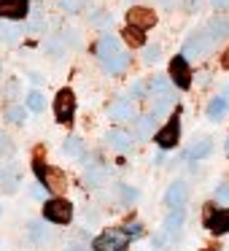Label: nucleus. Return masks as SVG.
<instances>
[{
    "label": "nucleus",
    "instance_id": "f257e3e1",
    "mask_svg": "<svg viewBox=\"0 0 229 251\" xmlns=\"http://www.w3.org/2000/svg\"><path fill=\"white\" fill-rule=\"evenodd\" d=\"M97 57H100V65H103L105 73H121L130 62L127 51L121 49L119 38H114L111 33H105L97 44Z\"/></svg>",
    "mask_w": 229,
    "mask_h": 251
},
{
    "label": "nucleus",
    "instance_id": "f03ea898",
    "mask_svg": "<svg viewBox=\"0 0 229 251\" xmlns=\"http://www.w3.org/2000/svg\"><path fill=\"white\" fill-rule=\"evenodd\" d=\"M44 219L54 224H68L73 219V205L62 197H51V200H44Z\"/></svg>",
    "mask_w": 229,
    "mask_h": 251
},
{
    "label": "nucleus",
    "instance_id": "7ed1b4c3",
    "mask_svg": "<svg viewBox=\"0 0 229 251\" xmlns=\"http://www.w3.org/2000/svg\"><path fill=\"white\" fill-rule=\"evenodd\" d=\"M54 116L60 125H70L73 116H76V95L70 89H60L54 100Z\"/></svg>",
    "mask_w": 229,
    "mask_h": 251
},
{
    "label": "nucleus",
    "instance_id": "20e7f679",
    "mask_svg": "<svg viewBox=\"0 0 229 251\" xmlns=\"http://www.w3.org/2000/svg\"><path fill=\"white\" fill-rule=\"evenodd\" d=\"M94 251H124L127 249V235L121 229H108L92 240Z\"/></svg>",
    "mask_w": 229,
    "mask_h": 251
},
{
    "label": "nucleus",
    "instance_id": "39448f33",
    "mask_svg": "<svg viewBox=\"0 0 229 251\" xmlns=\"http://www.w3.org/2000/svg\"><path fill=\"white\" fill-rule=\"evenodd\" d=\"M205 227L213 235H227L229 232V208L207 205L205 208Z\"/></svg>",
    "mask_w": 229,
    "mask_h": 251
},
{
    "label": "nucleus",
    "instance_id": "423d86ee",
    "mask_svg": "<svg viewBox=\"0 0 229 251\" xmlns=\"http://www.w3.org/2000/svg\"><path fill=\"white\" fill-rule=\"evenodd\" d=\"M33 168H35V176H38L41 186H46V189H65V186H68V178L60 173V170L46 168L44 162H38V159H35Z\"/></svg>",
    "mask_w": 229,
    "mask_h": 251
},
{
    "label": "nucleus",
    "instance_id": "0eeeda50",
    "mask_svg": "<svg viewBox=\"0 0 229 251\" xmlns=\"http://www.w3.org/2000/svg\"><path fill=\"white\" fill-rule=\"evenodd\" d=\"M30 17V0H0V19L19 22Z\"/></svg>",
    "mask_w": 229,
    "mask_h": 251
},
{
    "label": "nucleus",
    "instance_id": "6e6552de",
    "mask_svg": "<svg viewBox=\"0 0 229 251\" xmlns=\"http://www.w3.org/2000/svg\"><path fill=\"white\" fill-rule=\"evenodd\" d=\"M213 46V38L207 30H200V33H191L189 41H186L183 46V57H202L205 51H210Z\"/></svg>",
    "mask_w": 229,
    "mask_h": 251
},
{
    "label": "nucleus",
    "instance_id": "1a4fd4ad",
    "mask_svg": "<svg viewBox=\"0 0 229 251\" xmlns=\"http://www.w3.org/2000/svg\"><path fill=\"white\" fill-rule=\"evenodd\" d=\"M170 84H175L178 89H189L191 87V71L186 65V57L178 54L170 62Z\"/></svg>",
    "mask_w": 229,
    "mask_h": 251
},
{
    "label": "nucleus",
    "instance_id": "9d476101",
    "mask_svg": "<svg viewBox=\"0 0 229 251\" xmlns=\"http://www.w3.org/2000/svg\"><path fill=\"white\" fill-rule=\"evenodd\" d=\"M178 138H181V122H178V116H173V119H170L167 125L154 135V141L159 143V149L167 151V149H173L175 143H178Z\"/></svg>",
    "mask_w": 229,
    "mask_h": 251
},
{
    "label": "nucleus",
    "instance_id": "9b49d317",
    "mask_svg": "<svg viewBox=\"0 0 229 251\" xmlns=\"http://www.w3.org/2000/svg\"><path fill=\"white\" fill-rule=\"evenodd\" d=\"M127 22L130 27H137V30H148L157 25V14L148 11V8H140V6H132L130 14H127Z\"/></svg>",
    "mask_w": 229,
    "mask_h": 251
},
{
    "label": "nucleus",
    "instance_id": "f8f14e48",
    "mask_svg": "<svg viewBox=\"0 0 229 251\" xmlns=\"http://www.w3.org/2000/svg\"><path fill=\"white\" fill-rule=\"evenodd\" d=\"M183 219H186L183 208H173V211L167 213V219H164V235H162V238L164 240H175V238H178L181 229H183Z\"/></svg>",
    "mask_w": 229,
    "mask_h": 251
},
{
    "label": "nucleus",
    "instance_id": "ddd939ff",
    "mask_svg": "<svg viewBox=\"0 0 229 251\" xmlns=\"http://www.w3.org/2000/svg\"><path fill=\"white\" fill-rule=\"evenodd\" d=\"M164 200H167L170 208H183V202L189 200V186H186L183 181H173V184L167 186Z\"/></svg>",
    "mask_w": 229,
    "mask_h": 251
},
{
    "label": "nucleus",
    "instance_id": "4468645a",
    "mask_svg": "<svg viewBox=\"0 0 229 251\" xmlns=\"http://www.w3.org/2000/svg\"><path fill=\"white\" fill-rule=\"evenodd\" d=\"M105 143H108L111 149H116V151H130L132 149V135L124 130H108L105 132Z\"/></svg>",
    "mask_w": 229,
    "mask_h": 251
},
{
    "label": "nucleus",
    "instance_id": "2eb2a0df",
    "mask_svg": "<svg viewBox=\"0 0 229 251\" xmlns=\"http://www.w3.org/2000/svg\"><path fill=\"white\" fill-rule=\"evenodd\" d=\"M148 92H151V98H173V84L167 76H154L148 81Z\"/></svg>",
    "mask_w": 229,
    "mask_h": 251
},
{
    "label": "nucleus",
    "instance_id": "dca6fc26",
    "mask_svg": "<svg viewBox=\"0 0 229 251\" xmlns=\"http://www.w3.org/2000/svg\"><path fill=\"white\" fill-rule=\"evenodd\" d=\"M132 114H135V111H132V103H130L127 98H119V100H116V103L108 108V116H111L114 122H127V119H132Z\"/></svg>",
    "mask_w": 229,
    "mask_h": 251
},
{
    "label": "nucleus",
    "instance_id": "f3484780",
    "mask_svg": "<svg viewBox=\"0 0 229 251\" xmlns=\"http://www.w3.org/2000/svg\"><path fill=\"white\" fill-rule=\"evenodd\" d=\"M103 178H105V168L100 165V159H92V162H87V173H84V181H87V186H97Z\"/></svg>",
    "mask_w": 229,
    "mask_h": 251
},
{
    "label": "nucleus",
    "instance_id": "a211bd4d",
    "mask_svg": "<svg viewBox=\"0 0 229 251\" xmlns=\"http://www.w3.org/2000/svg\"><path fill=\"white\" fill-rule=\"evenodd\" d=\"M229 111V100L224 98V95H218V98L210 100V105H207V119L210 122H218L224 114Z\"/></svg>",
    "mask_w": 229,
    "mask_h": 251
},
{
    "label": "nucleus",
    "instance_id": "6ab92c4d",
    "mask_svg": "<svg viewBox=\"0 0 229 251\" xmlns=\"http://www.w3.org/2000/svg\"><path fill=\"white\" fill-rule=\"evenodd\" d=\"M207 33H210V38L216 41V38H224V35H229V19L227 17H216V19H210L207 22Z\"/></svg>",
    "mask_w": 229,
    "mask_h": 251
},
{
    "label": "nucleus",
    "instance_id": "aec40b11",
    "mask_svg": "<svg viewBox=\"0 0 229 251\" xmlns=\"http://www.w3.org/2000/svg\"><path fill=\"white\" fill-rule=\"evenodd\" d=\"M62 154H65V157H70V159H78V157H81V154H84L81 138H76V135L65 138V141H62Z\"/></svg>",
    "mask_w": 229,
    "mask_h": 251
},
{
    "label": "nucleus",
    "instance_id": "412c9836",
    "mask_svg": "<svg viewBox=\"0 0 229 251\" xmlns=\"http://www.w3.org/2000/svg\"><path fill=\"white\" fill-rule=\"evenodd\" d=\"M154 125H157V114H146V116H140V119L135 122V132H137V138H148L154 132Z\"/></svg>",
    "mask_w": 229,
    "mask_h": 251
},
{
    "label": "nucleus",
    "instance_id": "4be33fe9",
    "mask_svg": "<svg viewBox=\"0 0 229 251\" xmlns=\"http://www.w3.org/2000/svg\"><path fill=\"white\" fill-rule=\"evenodd\" d=\"M210 151H213V141H210V138H200V141H194V143H191V149H189V157H194V159H202V157H207Z\"/></svg>",
    "mask_w": 229,
    "mask_h": 251
},
{
    "label": "nucleus",
    "instance_id": "5701e85b",
    "mask_svg": "<svg viewBox=\"0 0 229 251\" xmlns=\"http://www.w3.org/2000/svg\"><path fill=\"white\" fill-rule=\"evenodd\" d=\"M19 35H22V33H19L17 25H11V22H0V41H3V44H8V46L17 44Z\"/></svg>",
    "mask_w": 229,
    "mask_h": 251
},
{
    "label": "nucleus",
    "instance_id": "b1692460",
    "mask_svg": "<svg viewBox=\"0 0 229 251\" xmlns=\"http://www.w3.org/2000/svg\"><path fill=\"white\" fill-rule=\"evenodd\" d=\"M0 184L6 186V192H17V168H14V165L3 168V173H0Z\"/></svg>",
    "mask_w": 229,
    "mask_h": 251
},
{
    "label": "nucleus",
    "instance_id": "393cba45",
    "mask_svg": "<svg viewBox=\"0 0 229 251\" xmlns=\"http://www.w3.org/2000/svg\"><path fill=\"white\" fill-rule=\"evenodd\" d=\"M121 35H124V41H127L130 46H143V44H146V35H143V30L130 27V25L124 27V33H121Z\"/></svg>",
    "mask_w": 229,
    "mask_h": 251
},
{
    "label": "nucleus",
    "instance_id": "a878e982",
    "mask_svg": "<svg viewBox=\"0 0 229 251\" xmlns=\"http://www.w3.org/2000/svg\"><path fill=\"white\" fill-rule=\"evenodd\" d=\"M30 238L38 240V243H44V240L51 238V232H49V227H46L44 222H33L30 224Z\"/></svg>",
    "mask_w": 229,
    "mask_h": 251
},
{
    "label": "nucleus",
    "instance_id": "bb28decb",
    "mask_svg": "<svg viewBox=\"0 0 229 251\" xmlns=\"http://www.w3.org/2000/svg\"><path fill=\"white\" fill-rule=\"evenodd\" d=\"M159 60H162V46L159 44L146 46V51H143V62H146V65H157Z\"/></svg>",
    "mask_w": 229,
    "mask_h": 251
},
{
    "label": "nucleus",
    "instance_id": "cd10ccee",
    "mask_svg": "<svg viewBox=\"0 0 229 251\" xmlns=\"http://www.w3.org/2000/svg\"><path fill=\"white\" fill-rule=\"evenodd\" d=\"M6 119L11 122V125H24L27 114H24V108H22V105H11V108L6 111Z\"/></svg>",
    "mask_w": 229,
    "mask_h": 251
},
{
    "label": "nucleus",
    "instance_id": "c85d7f7f",
    "mask_svg": "<svg viewBox=\"0 0 229 251\" xmlns=\"http://www.w3.org/2000/svg\"><path fill=\"white\" fill-rule=\"evenodd\" d=\"M57 3H60L62 11H68V14H78V11L84 8V3H87V0H57Z\"/></svg>",
    "mask_w": 229,
    "mask_h": 251
},
{
    "label": "nucleus",
    "instance_id": "c756f323",
    "mask_svg": "<svg viewBox=\"0 0 229 251\" xmlns=\"http://www.w3.org/2000/svg\"><path fill=\"white\" fill-rule=\"evenodd\" d=\"M44 105H46V100H44L41 92H30L27 95V108L30 111H44Z\"/></svg>",
    "mask_w": 229,
    "mask_h": 251
},
{
    "label": "nucleus",
    "instance_id": "7c9ffc66",
    "mask_svg": "<svg viewBox=\"0 0 229 251\" xmlns=\"http://www.w3.org/2000/svg\"><path fill=\"white\" fill-rule=\"evenodd\" d=\"M92 25H100V27H105V25H114V17H111L108 11H94Z\"/></svg>",
    "mask_w": 229,
    "mask_h": 251
},
{
    "label": "nucleus",
    "instance_id": "2f4dec72",
    "mask_svg": "<svg viewBox=\"0 0 229 251\" xmlns=\"http://www.w3.org/2000/svg\"><path fill=\"white\" fill-rule=\"evenodd\" d=\"M27 30H33V33H41V30H46V19L38 17V14H33L27 22Z\"/></svg>",
    "mask_w": 229,
    "mask_h": 251
},
{
    "label": "nucleus",
    "instance_id": "473e14b6",
    "mask_svg": "<svg viewBox=\"0 0 229 251\" xmlns=\"http://www.w3.org/2000/svg\"><path fill=\"white\" fill-rule=\"evenodd\" d=\"M170 103H173V98H154V114H164Z\"/></svg>",
    "mask_w": 229,
    "mask_h": 251
},
{
    "label": "nucleus",
    "instance_id": "72a5a7b5",
    "mask_svg": "<svg viewBox=\"0 0 229 251\" xmlns=\"http://www.w3.org/2000/svg\"><path fill=\"white\" fill-rule=\"evenodd\" d=\"M216 200L224 202V205H229V184H218L216 186Z\"/></svg>",
    "mask_w": 229,
    "mask_h": 251
},
{
    "label": "nucleus",
    "instance_id": "f704fd0d",
    "mask_svg": "<svg viewBox=\"0 0 229 251\" xmlns=\"http://www.w3.org/2000/svg\"><path fill=\"white\" fill-rule=\"evenodd\" d=\"M124 235H127V238H140V235H143V224H137V222L127 224V227H124Z\"/></svg>",
    "mask_w": 229,
    "mask_h": 251
},
{
    "label": "nucleus",
    "instance_id": "c9c22d12",
    "mask_svg": "<svg viewBox=\"0 0 229 251\" xmlns=\"http://www.w3.org/2000/svg\"><path fill=\"white\" fill-rule=\"evenodd\" d=\"M119 189H121V197H124V202H135V200H137V189H130V186H124V184H121Z\"/></svg>",
    "mask_w": 229,
    "mask_h": 251
},
{
    "label": "nucleus",
    "instance_id": "e433bc0d",
    "mask_svg": "<svg viewBox=\"0 0 229 251\" xmlns=\"http://www.w3.org/2000/svg\"><path fill=\"white\" fill-rule=\"evenodd\" d=\"M33 195H35V197H41V200H46V186L35 184V186H33Z\"/></svg>",
    "mask_w": 229,
    "mask_h": 251
},
{
    "label": "nucleus",
    "instance_id": "4c0bfd02",
    "mask_svg": "<svg viewBox=\"0 0 229 251\" xmlns=\"http://www.w3.org/2000/svg\"><path fill=\"white\" fill-rule=\"evenodd\" d=\"M213 8H229V0H210Z\"/></svg>",
    "mask_w": 229,
    "mask_h": 251
},
{
    "label": "nucleus",
    "instance_id": "58836bf2",
    "mask_svg": "<svg viewBox=\"0 0 229 251\" xmlns=\"http://www.w3.org/2000/svg\"><path fill=\"white\" fill-rule=\"evenodd\" d=\"M132 95H135V98H140V95H143V84H135V87H132Z\"/></svg>",
    "mask_w": 229,
    "mask_h": 251
},
{
    "label": "nucleus",
    "instance_id": "ea45409f",
    "mask_svg": "<svg viewBox=\"0 0 229 251\" xmlns=\"http://www.w3.org/2000/svg\"><path fill=\"white\" fill-rule=\"evenodd\" d=\"M6 143H8V138L3 135V132H0V154H3V149H6Z\"/></svg>",
    "mask_w": 229,
    "mask_h": 251
},
{
    "label": "nucleus",
    "instance_id": "a19ab883",
    "mask_svg": "<svg viewBox=\"0 0 229 251\" xmlns=\"http://www.w3.org/2000/svg\"><path fill=\"white\" fill-rule=\"evenodd\" d=\"M221 65H224V68H229V49L224 51V57H221Z\"/></svg>",
    "mask_w": 229,
    "mask_h": 251
},
{
    "label": "nucleus",
    "instance_id": "79ce46f5",
    "mask_svg": "<svg viewBox=\"0 0 229 251\" xmlns=\"http://www.w3.org/2000/svg\"><path fill=\"white\" fill-rule=\"evenodd\" d=\"M65 251H87V249H81V246H70V249H65Z\"/></svg>",
    "mask_w": 229,
    "mask_h": 251
},
{
    "label": "nucleus",
    "instance_id": "37998d69",
    "mask_svg": "<svg viewBox=\"0 0 229 251\" xmlns=\"http://www.w3.org/2000/svg\"><path fill=\"white\" fill-rule=\"evenodd\" d=\"M0 213H3V205H0Z\"/></svg>",
    "mask_w": 229,
    "mask_h": 251
},
{
    "label": "nucleus",
    "instance_id": "c03bdc74",
    "mask_svg": "<svg viewBox=\"0 0 229 251\" xmlns=\"http://www.w3.org/2000/svg\"><path fill=\"white\" fill-rule=\"evenodd\" d=\"M227 95H229V89H227Z\"/></svg>",
    "mask_w": 229,
    "mask_h": 251
}]
</instances>
